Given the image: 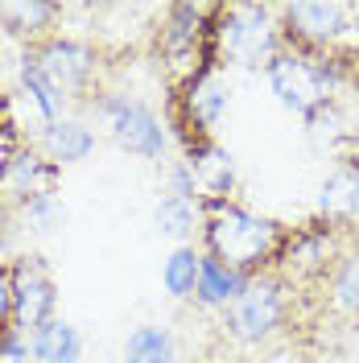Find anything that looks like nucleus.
<instances>
[{
	"mask_svg": "<svg viewBox=\"0 0 359 363\" xmlns=\"http://www.w3.org/2000/svg\"><path fill=\"white\" fill-rule=\"evenodd\" d=\"M21 87H25V95L38 104V112H42V120L45 124H58L62 120V108H67V95L54 87L50 79H45L42 70L33 67L29 58H21Z\"/></svg>",
	"mask_w": 359,
	"mask_h": 363,
	"instance_id": "f3484780",
	"label": "nucleus"
},
{
	"mask_svg": "<svg viewBox=\"0 0 359 363\" xmlns=\"http://www.w3.org/2000/svg\"><path fill=\"white\" fill-rule=\"evenodd\" d=\"M0 244H4V227H0Z\"/></svg>",
	"mask_w": 359,
	"mask_h": 363,
	"instance_id": "5701e85b",
	"label": "nucleus"
},
{
	"mask_svg": "<svg viewBox=\"0 0 359 363\" xmlns=\"http://www.w3.org/2000/svg\"><path fill=\"white\" fill-rule=\"evenodd\" d=\"M322 215L331 219H359V161H343L331 178L322 182Z\"/></svg>",
	"mask_w": 359,
	"mask_h": 363,
	"instance_id": "2eb2a0df",
	"label": "nucleus"
},
{
	"mask_svg": "<svg viewBox=\"0 0 359 363\" xmlns=\"http://www.w3.org/2000/svg\"><path fill=\"white\" fill-rule=\"evenodd\" d=\"M289 318V285L281 272H256L248 289L227 306V335L236 342L260 347L269 342Z\"/></svg>",
	"mask_w": 359,
	"mask_h": 363,
	"instance_id": "f03ea898",
	"label": "nucleus"
},
{
	"mask_svg": "<svg viewBox=\"0 0 359 363\" xmlns=\"http://www.w3.org/2000/svg\"><path fill=\"white\" fill-rule=\"evenodd\" d=\"M9 269H13V326L21 335H33L50 318H58L54 314V301H58L54 277H50L42 256H21Z\"/></svg>",
	"mask_w": 359,
	"mask_h": 363,
	"instance_id": "423d86ee",
	"label": "nucleus"
},
{
	"mask_svg": "<svg viewBox=\"0 0 359 363\" xmlns=\"http://www.w3.org/2000/svg\"><path fill=\"white\" fill-rule=\"evenodd\" d=\"M25 219L29 223H38V231H50V227L62 219V206H58V199H54V190H45V194H33L29 203H21Z\"/></svg>",
	"mask_w": 359,
	"mask_h": 363,
	"instance_id": "412c9836",
	"label": "nucleus"
},
{
	"mask_svg": "<svg viewBox=\"0 0 359 363\" xmlns=\"http://www.w3.org/2000/svg\"><path fill=\"white\" fill-rule=\"evenodd\" d=\"M351 58H355V62H351V70H355V79H359V50L351 54Z\"/></svg>",
	"mask_w": 359,
	"mask_h": 363,
	"instance_id": "4be33fe9",
	"label": "nucleus"
},
{
	"mask_svg": "<svg viewBox=\"0 0 359 363\" xmlns=\"http://www.w3.org/2000/svg\"><path fill=\"white\" fill-rule=\"evenodd\" d=\"M42 153L54 165H74V161H83L95 153V133H91L87 124H79V120H58V124H45L42 128Z\"/></svg>",
	"mask_w": 359,
	"mask_h": 363,
	"instance_id": "9b49d317",
	"label": "nucleus"
},
{
	"mask_svg": "<svg viewBox=\"0 0 359 363\" xmlns=\"http://www.w3.org/2000/svg\"><path fill=\"white\" fill-rule=\"evenodd\" d=\"M281 17H285L281 33L289 45H331L347 29L351 9L335 0H318V4H285Z\"/></svg>",
	"mask_w": 359,
	"mask_h": 363,
	"instance_id": "6e6552de",
	"label": "nucleus"
},
{
	"mask_svg": "<svg viewBox=\"0 0 359 363\" xmlns=\"http://www.w3.org/2000/svg\"><path fill=\"white\" fill-rule=\"evenodd\" d=\"M322 285H326L331 310H338V314H347V318H359V244L338 248L331 272L322 277Z\"/></svg>",
	"mask_w": 359,
	"mask_h": 363,
	"instance_id": "f8f14e48",
	"label": "nucleus"
},
{
	"mask_svg": "<svg viewBox=\"0 0 359 363\" xmlns=\"http://www.w3.org/2000/svg\"><path fill=\"white\" fill-rule=\"evenodd\" d=\"M199 264H202V252L190 248V244H182V248L165 260V272H161L165 289L174 297H194V289H199Z\"/></svg>",
	"mask_w": 359,
	"mask_h": 363,
	"instance_id": "a211bd4d",
	"label": "nucleus"
},
{
	"mask_svg": "<svg viewBox=\"0 0 359 363\" xmlns=\"http://www.w3.org/2000/svg\"><path fill=\"white\" fill-rule=\"evenodd\" d=\"M29 351H33L38 363H74L79 351H83V339L67 318H50L45 326H38L29 335Z\"/></svg>",
	"mask_w": 359,
	"mask_h": 363,
	"instance_id": "ddd939ff",
	"label": "nucleus"
},
{
	"mask_svg": "<svg viewBox=\"0 0 359 363\" xmlns=\"http://www.w3.org/2000/svg\"><path fill=\"white\" fill-rule=\"evenodd\" d=\"M58 174H62V165H54L42 149H21V153H13L0 165V190H4V199H13V203L21 206L33 194L54 190Z\"/></svg>",
	"mask_w": 359,
	"mask_h": 363,
	"instance_id": "1a4fd4ad",
	"label": "nucleus"
},
{
	"mask_svg": "<svg viewBox=\"0 0 359 363\" xmlns=\"http://www.w3.org/2000/svg\"><path fill=\"white\" fill-rule=\"evenodd\" d=\"M124 363H174V335L165 326H136L124 342Z\"/></svg>",
	"mask_w": 359,
	"mask_h": 363,
	"instance_id": "dca6fc26",
	"label": "nucleus"
},
{
	"mask_svg": "<svg viewBox=\"0 0 359 363\" xmlns=\"http://www.w3.org/2000/svg\"><path fill=\"white\" fill-rule=\"evenodd\" d=\"M153 223L165 231V235H174V240H186L190 231H194V203L190 199H182V194H165L153 211Z\"/></svg>",
	"mask_w": 359,
	"mask_h": 363,
	"instance_id": "aec40b11",
	"label": "nucleus"
},
{
	"mask_svg": "<svg viewBox=\"0 0 359 363\" xmlns=\"http://www.w3.org/2000/svg\"><path fill=\"white\" fill-rule=\"evenodd\" d=\"M99 112L108 116L112 140L124 153H136V157H145V161L161 157L165 128H161V120L153 116V108H145L140 99H128V95H104L99 99Z\"/></svg>",
	"mask_w": 359,
	"mask_h": 363,
	"instance_id": "39448f33",
	"label": "nucleus"
},
{
	"mask_svg": "<svg viewBox=\"0 0 359 363\" xmlns=\"http://www.w3.org/2000/svg\"><path fill=\"white\" fill-rule=\"evenodd\" d=\"M25 58L67 95V104L87 91L91 74H95V45L79 42V38H62V33H50L42 42H33L25 50Z\"/></svg>",
	"mask_w": 359,
	"mask_h": 363,
	"instance_id": "20e7f679",
	"label": "nucleus"
},
{
	"mask_svg": "<svg viewBox=\"0 0 359 363\" xmlns=\"http://www.w3.org/2000/svg\"><path fill=\"white\" fill-rule=\"evenodd\" d=\"M248 281H252V277L227 269V264H219L215 256H206V252H202L199 289H194V297H199L202 306H223V310H227V306H231V301L248 289Z\"/></svg>",
	"mask_w": 359,
	"mask_h": 363,
	"instance_id": "4468645a",
	"label": "nucleus"
},
{
	"mask_svg": "<svg viewBox=\"0 0 359 363\" xmlns=\"http://www.w3.org/2000/svg\"><path fill=\"white\" fill-rule=\"evenodd\" d=\"M211 219L202 227V252L215 256L219 264L256 277V272H269L265 264L281 256L285 248V231L281 223H272L265 215L248 211V206L223 203V199H211Z\"/></svg>",
	"mask_w": 359,
	"mask_h": 363,
	"instance_id": "f257e3e1",
	"label": "nucleus"
},
{
	"mask_svg": "<svg viewBox=\"0 0 359 363\" xmlns=\"http://www.w3.org/2000/svg\"><path fill=\"white\" fill-rule=\"evenodd\" d=\"M54 17H62V4H50V0H9V4H0V29L25 38L29 45L50 38Z\"/></svg>",
	"mask_w": 359,
	"mask_h": 363,
	"instance_id": "9d476101",
	"label": "nucleus"
},
{
	"mask_svg": "<svg viewBox=\"0 0 359 363\" xmlns=\"http://www.w3.org/2000/svg\"><path fill=\"white\" fill-rule=\"evenodd\" d=\"M338 74H343V62H314V58H306L302 50H281L277 58L269 62V83L277 91V99L297 116H310L326 104V95H331V83H338Z\"/></svg>",
	"mask_w": 359,
	"mask_h": 363,
	"instance_id": "7ed1b4c3",
	"label": "nucleus"
},
{
	"mask_svg": "<svg viewBox=\"0 0 359 363\" xmlns=\"http://www.w3.org/2000/svg\"><path fill=\"white\" fill-rule=\"evenodd\" d=\"M219 38H223L227 54L240 58V62H248V67H256V62L269 67L272 58L281 54V50H277V29L269 25V9H256V4L231 9L223 17Z\"/></svg>",
	"mask_w": 359,
	"mask_h": 363,
	"instance_id": "0eeeda50",
	"label": "nucleus"
},
{
	"mask_svg": "<svg viewBox=\"0 0 359 363\" xmlns=\"http://www.w3.org/2000/svg\"><path fill=\"white\" fill-rule=\"evenodd\" d=\"M227 104V83L219 74H206V79H194V87H190V112L199 124H215L219 112H223Z\"/></svg>",
	"mask_w": 359,
	"mask_h": 363,
	"instance_id": "6ab92c4d",
	"label": "nucleus"
}]
</instances>
